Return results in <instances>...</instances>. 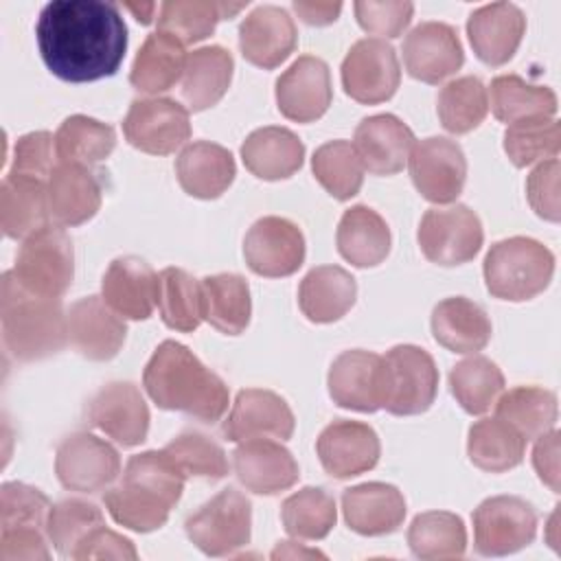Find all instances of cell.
Returning <instances> with one entry per match:
<instances>
[{"instance_id":"1","label":"cell","mask_w":561,"mask_h":561,"mask_svg":"<svg viewBox=\"0 0 561 561\" xmlns=\"http://www.w3.org/2000/svg\"><path fill=\"white\" fill-rule=\"evenodd\" d=\"M46 68L70 83L112 77L127 50V26L114 2L53 0L35 24Z\"/></svg>"},{"instance_id":"2","label":"cell","mask_w":561,"mask_h":561,"mask_svg":"<svg viewBox=\"0 0 561 561\" xmlns=\"http://www.w3.org/2000/svg\"><path fill=\"white\" fill-rule=\"evenodd\" d=\"M142 383L162 410L184 412L202 423H215L228 410V386L175 340H164L145 366Z\"/></svg>"},{"instance_id":"3","label":"cell","mask_w":561,"mask_h":561,"mask_svg":"<svg viewBox=\"0 0 561 561\" xmlns=\"http://www.w3.org/2000/svg\"><path fill=\"white\" fill-rule=\"evenodd\" d=\"M186 476L162 451H142L127 460L121 484L105 491L103 502L116 524L151 533L167 524L171 508L180 502Z\"/></svg>"},{"instance_id":"4","label":"cell","mask_w":561,"mask_h":561,"mask_svg":"<svg viewBox=\"0 0 561 561\" xmlns=\"http://www.w3.org/2000/svg\"><path fill=\"white\" fill-rule=\"evenodd\" d=\"M0 322L7 351L20 362L46 359L68 342V324L59 298H42L26 291L11 270L2 276Z\"/></svg>"},{"instance_id":"5","label":"cell","mask_w":561,"mask_h":561,"mask_svg":"<svg viewBox=\"0 0 561 561\" xmlns=\"http://www.w3.org/2000/svg\"><path fill=\"white\" fill-rule=\"evenodd\" d=\"M554 274V254L537 239L508 237L491 245L484 259L486 289L502 300H530Z\"/></svg>"},{"instance_id":"6","label":"cell","mask_w":561,"mask_h":561,"mask_svg":"<svg viewBox=\"0 0 561 561\" xmlns=\"http://www.w3.org/2000/svg\"><path fill=\"white\" fill-rule=\"evenodd\" d=\"M15 280L42 298H59L75 276V248L59 226H44L28 234L13 265Z\"/></svg>"},{"instance_id":"7","label":"cell","mask_w":561,"mask_h":561,"mask_svg":"<svg viewBox=\"0 0 561 561\" xmlns=\"http://www.w3.org/2000/svg\"><path fill=\"white\" fill-rule=\"evenodd\" d=\"M188 539L208 557H228L250 543L252 504L234 486L221 489L184 522Z\"/></svg>"},{"instance_id":"8","label":"cell","mask_w":561,"mask_h":561,"mask_svg":"<svg viewBox=\"0 0 561 561\" xmlns=\"http://www.w3.org/2000/svg\"><path fill=\"white\" fill-rule=\"evenodd\" d=\"M383 405L390 414L412 416L425 412L438 390V368L427 351L399 344L383 355Z\"/></svg>"},{"instance_id":"9","label":"cell","mask_w":561,"mask_h":561,"mask_svg":"<svg viewBox=\"0 0 561 561\" xmlns=\"http://www.w3.org/2000/svg\"><path fill=\"white\" fill-rule=\"evenodd\" d=\"M537 535V513L517 495L486 497L473 511V546L482 557L513 554Z\"/></svg>"},{"instance_id":"10","label":"cell","mask_w":561,"mask_h":561,"mask_svg":"<svg viewBox=\"0 0 561 561\" xmlns=\"http://www.w3.org/2000/svg\"><path fill=\"white\" fill-rule=\"evenodd\" d=\"M480 217L465 204L425 210L419 226V245L427 261L436 265H462L482 248Z\"/></svg>"},{"instance_id":"11","label":"cell","mask_w":561,"mask_h":561,"mask_svg":"<svg viewBox=\"0 0 561 561\" xmlns=\"http://www.w3.org/2000/svg\"><path fill=\"white\" fill-rule=\"evenodd\" d=\"M55 473L68 491L96 493L118 478L121 456L107 440L90 432H75L57 447Z\"/></svg>"},{"instance_id":"12","label":"cell","mask_w":561,"mask_h":561,"mask_svg":"<svg viewBox=\"0 0 561 561\" xmlns=\"http://www.w3.org/2000/svg\"><path fill=\"white\" fill-rule=\"evenodd\" d=\"M401 81L394 48L381 37L357 39L342 61L344 92L364 105L388 101Z\"/></svg>"},{"instance_id":"13","label":"cell","mask_w":561,"mask_h":561,"mask_svg":"<svg viewBox=\"0 0 561 561\" xmlns=\"http://www.w3.org/2000/svg\"><path fill=\"white\" fill-rule=\"evenodd\" d=\"M123 131L131 147L145 153L167 156L191 136L188 110L167 96L134 99L123 121Z\"/></svg>"},{"instance_id":"14","label":"cell","mask_w":561,"mask_h":561,"mask_svg":"<svg viewBox=\"0 0 561 561\" xmlns=\"http://www.w3.org/2000/svg\"><path fill=\"white\" fill-rule=\"evenodd\" d=\"M410 175L416 191L434 204L454 202L467 180V158L456 140L430 136L414 142L410 151Z\"/></svg>"},{"instance_id":"15","label":"cell","mask_w":561,"mask_h":561,"mask_svg":"<svg viewBox=\"0 0 561 561\" xmlns=\"http://www.w3.org/2000/svg\"><path fill=\"white\" fill-rule=\"evenodd\" d=\"M243 256L259 276H289L305 261V237L294 221L267 215L250 226L243 239Z\"/></svg>"},{"instance_id":"16","label":"cell","mask_w":561,"mask_h":561,"mask_svg":"<svg viewBox=\"0 0 561 561\" xmlns=\"http://www.w3.org/2000/svg\"><path fill=\"white\" fill-rule=\"evenodd\" d=\"M403 64L410 77L423 83H440L460 70L462 44L451 24L421 22L403 39Z\"/></svg>"},{"instance_id":"17","label":"cell","mask_w":561,"mask_h":561,"mask_svg":"<svg viewBox=\"0 0 561 561\" xmlns=\"http://www.w3.org/2000/svg\"><path fill=\"white\" fill-rule=\"evenodd\" d=\"M331 72L324 59L300 55L276 79V103L285 118L296 123L318 121L331 105Z\"/></svg>"},{"instance_id":"18","label":"cell","mask_w":561,"mask_h":561,"mask_svg":"<svg viewBox=\"0 0 561 561\" xmlns=\"http://www.w3.org/2000/svg\"><path fill=\"white\" fill-rule=\"evenodd\" d=\"M318 458L331 478L346 480L373 469L381 445L377 432L362 421L337 419L329 423L316 443Z\"/></svg>"},{"instance_id":"19","label":"cell","mask_w":561,"mask_h":561,"mask_svg":"<svg viewBox=\"0 0 561 561\" xmlns=\"http://www.w3.org/2000/svg\"><path fill=\"white\" fill-rule=\"evenodd\" d=\"M88 419L123 447H136L149 432V408L131 381L103 386L88 405Z\"/></svg>"},{"instance_id":"20","label":"cell","mask_w":561,"mask_h":561,"mask_svg":"<svg viewBox=\"0 0 561 561\" xmlns=\"http://www.w3.org/2000/svg\"><path fill=\"white\" fill-rule=\"evenodd\" d=\"M294 412L280 394L263 388H245L239 390L232 410L221 425V434L234 443L265 436L287 440L294 434Z\"/></svg>"},{"instance_id":"21","label":"cell","mask_w":561,"mask_h":561,"mask_svg":"<svg viewBox=\"0 0 561 561\" xmlns=\"http://www.w3.org/2000/svg\"><path fill=\"white\" fill-rule=\"evenodd\" d=\"M383 357L373 351H344L329 368V394L346 410L377 412L383 405Z\"/></svg>"},{"instance_id":"22","label":"cell","mask_w":561,"mask_h":561,"mask_svg":"<svg viewBox=\"0 0 561 561\" xmlns=\"http://www.w3.org/2000/svg\"><path fill=\"white\" fill-rule=\"evenodd\" d=\"M68 342L92 362H107L118 355L127 327L123 318L99 296H85L66 313Z\"/></svg>"},{"instance_id":"23","label":"cell","mask_w":561,"mask_h":561,"mask_svg":"<svg viewBox=\"0 0 561 561\" xmlns=\"http://www.w3.org/2000/svg\"><path fill=\"white\" fill-rule=\"evenodd\" d=\"M237 480L252 493L274 495L298 482V462L287 447L270 438H248L232 451Z\"/></svg>"},{"instance_id":"24","label":"cell","mask_w":561,"mask_h":561,"mask_svg":"<svg viewBox=\"0 0 561 561\" xmlns=\"http://www.w3.org/2000/svg\"><path fill=\"white\" fill-rule=\"evenodd\" d=\"M296 42L294 18L276 4L256 7L239 26V48L243 57L265 70L280 66L294 53Z\"/></svg>"},{"instance_id":"25","label":"cell","mask_w":561,"mask_h":561,"mask_svg":"<svg viewBox=\"0 0 561 561\" xmlns=\"http://www.w3.org/2000/svg\"><path fill=\"white\" fill-rule=\"evenodd\" d=\"M101 291L121 318L147 320L158 305V274L140 256H118L105 270Z\"/></svg>"},{"instance_id":"26","label":"cell","mask_w":561,"mask_h":561,"mask_svg":"<svg viewBox=\"0 0 561 561\" xmlns=\"http://www.w3.org/2000/svg\"><path fill=\"white\" fill-rule=\"evenodd\" d=\"M526 31V15L513 2H491L476 9L467 20L473 53L489 66L513 59Z\"/></svg>"},{"instance_id":"27","label":"cell","mask_w":561,"mask_h":561,"mask_svg":"<svg viewBox=\"0 0 561 561\" xmlns=\"http://www.w3.org/2000/svg\"><path fill=\"white\" fill-rule=\"evenodd\" d=\"M353 147L373 175H394L410 158L414 134L394 114H375L357 125Z\"/></svg>"},{"instance_id":"28","label":"cell","mask_w":561,"mask_h":561,"mask_svg":"<svg viewBox=\"0 0 561 561\" xmlns=\"http://www.w3.org/2000/svg\"><path fill=\"white\" fill-rule=\"evenodd\" d=\"M48 215L57 226H79L101 208V184L96 175L79 162H57L46 180Z\"/></svg>"},{"instance_id":"29","label":"cell","mask_w":561,"mask_h":561,"mask_svg":"<svg viewBox=\"0 0 561 561\" xmlns=\"http://www.w3.org/2000/svg\"><path fill=\"white\" fill-rule=\"evenodd\" d=\"M342 513L348 528L357 535H390L403 524L405 500L392 484L364 482L342 493Z\"/></svg>"},{"instance_id":"30","label":"cell","mask_w":561,"mask_h":561,"mask_svg":"<svg viewBox=\"0 0 561 561\" xmlns=\"http://www.w3.org/2000/svg\"><path fill=\"white\" fill-rule=\"evenodd\" d=\"M175 175L191 197L215 199L232 184L237 164L226 147L210 140H195L180 151Z\"/></svg>"},{"instance_id":"31","label":"cell","mask_w":561,"mask_h":561,"mask_svg":"<svg viewBox=\"0 0 561 561\" xmlns=\"http://www.w3.org/2000/svg\"><path fill=\"white\" fill-rule=\"evenodd\" d=\"M245 169L261 180H285L294 175L305 160L302 140L287 127L254 129L241 145Z\"/></svg>"},{"instance_id":"32","label":"cell","mask_w":561,"mask_h":561,"mask_svg":"<svg viewBox=\"0 0 561 561\" xmlns=\"http://www.w3.org/2000/svg\"><path fill=\"white\" fill-rule=\"evenodd\" d=\"M432 333L440 346L454 353H476L491 340V320L478 302L451 296L434 307Z\"/></svg>"},{"instance_id":"33","label":"cell","mask_w":561,"mask_h":561,"mask_svg":"<svg viewBox=\"0 0 561 561\" xmlns=\"http://www.w3.org/2000/svg\"><path fill=\"white\" fill-rule=\"evenodd\" d=\"M46 182L28 175L7 173L0 186V226L9 239H26L48 226Z\"/></svg>"},{"instance_id":"34","label":"cell","mask_w":561,"mask_h":561,"mask_svg":"<svg viewBox=\"0 0 561 561\" xmlns=\"http://www.w3.org/2000/svg\"><path fill=\"white\" fill-rule=\"evenodd\" d=\"M337 250L355 267L379 265L390 252V228L370 206L357 204L344 210L337 224Z\"/></svg>"},{"instance_id":"35","label":"cell","mask_w":561,"mask_h":561,"mask_svg":"<svg viewBox=\"0 0 561 561\" xmlns=\"http://www.w3.org/2000/svg\"><path fill=\"white\" fill-rule=\"evenodd\" d=\"M357 296V283L340 265L313 267L300 283L298 305L311 322H335L353 305Z\"/></svg>"},{"instance_id":"36","label":"cell","mask_w":561,"mask_h":561,"mask_svg":"<svg viewBox=\"0 0 561 561\" xmlns=\"http://www.w3.org/2000/svg\"><path fill=\"white\" fill-rule=\"evenodd\" d=\"M234 59L224 46H202L186 55L182 96L193 112L208 110L221 101L232 81Z\"/></svg>"},{"instance_id":"37","label":"cell","mask_w":561,"mask_h":561,"mask_svg":"<svg viewBox=\"0 0 561 561\" xmlns=\"http://www.w3.org/2000/svg\"><path fill=\"white\" fill-rule=\"evenodd\" d=\"M202 283V311L204 320L226 335L245 331L252 313L248 280L239 274H213Z\"/></svg>"},{"instance_id":"38","label":"cell","mask_w":561,"mask_h":561,"mask_svg":"<svg viewBox=\"0 0 561 561\" xmlns=\"http://www.w3.org/2000/svg\"><path fill=\"white\" fill-rule=\"evenodd\" d=\"M184 44L162 31H156L147 35L136 53L129 81L140 92L158 94L178 83V79L184 75Z\"/></svg>"},{"instance_id":"39","label":"cell","mask_w":561,"mask_h":561,"mask_svg":"<svg viewBox=\"0 0 561 561\" xmlns=\"http://www.w3.org/2000/svg\"><path fill=\"white\" fill-rule=\"evenodd\" d=\"M526 438L504 419H480L469 427L467 454L469 460L491 473H502L517 467L524 458Z\"/></svg>"},{"instance_id":"40","label":"cell","mask_w":561,"mask_h":561,"mask_svg":"<svg viewBox=\"0 0 561 561\" xmlns=\"http://www.w3.org/2000/svg\"><path fill=\"white\" fill-rule=\"evenodd\" d=\"M245 2H213V0H169L160 4L158 31L175 37L182 44L206 39L219 20L239 13Z\"/></svg>"},{"instance_id":"41","label":"cell","mask_w":561,"mask_h":561,"mask_svg":"<svg viewBox=\"0 0 561 561\" xmlns=\"http://www.w3.org/2000/svg\"><path fill=\"white\" fill-rule=\"evenodd\" d=\"M408 543L412 554L425 561L458 559L467 550V530L456 513L427 511L412 519Z\"/></svg>"},{"instance_id":"42","label":"cell","mask_w":561,"mask_h":561,"mask_svg":"<svg viewBox=\"0 0 561 561\" xmlns=\"http://www.w3.org/2000/svg\"><path fill=\"white\" fill-rule=\"evenodd\" d=\"M495 416L511 423L526 440L554 427L557 394L539 386H515L495 401Z\"/></svg>"},{"instance_id":"43","label":"cell","mask_w":561,"mask_h":561,"mask_svg":"<svg viewBox=\"0 0 561 561\" xmlns=\"http://www.w3.org/2000/svg\"><path fill=\"white\" fill-rule=\"evenodd\" d=\"M158 311L169 329L191 333L204 320L202 283L180 267L158 274Z\"/></svg>"},{"instance_id":"44","label":"cell","mask_w":561,"mask_h":561,"mask_svg":"<svg viewBox=\"0 0 561 561\" xmlns=\"http://www.w3.org/2000/svg\"><path fill=\"white\" fill-rule=\"evenodd\" d=\"M449 390L469 414H484L504 392V375L495 362L473 355L449 370Z\"/></svg>"},{"instance_id":"45","label":"cell","mask_w":561,"mask_h":561,"mask_svg":"<svg viewBox=\"0 0 561 561\" xmlns=\"http://www.w3.org/2000/svg\"><path fill=\"white\" fill-rule=\"evenodd\" d=\"M491 110L497 121L515 123L530 116H552L557 94L546 85H535L517 75H500L491 81Z\"/></svg>"},{"instance_id":"46","label":"cell","mask_w":561,"mask_h":561,"mask_svg":"<svg viewBox=\"0 0 561 561\" xmlns=\"http://www.w3.org/2000/svg\"><path fill=\"white\" fill-rule=\"evenodd\" d=\"M114 127L83 114L68 116L55 134V149L59 162H79L88 167L105 160L114 151Z\"/></svg>"},{"instance_id":"47","label":"cell","mask_w":561,"mask_h":561,"mask_svg":"<svg viewBox=\"0 0 561 561\" xmlns=\"http://www.w3.org/2000/svg\"><path fill=\"white\" fill-rule=\"evenodd\" d=\"M280 519L296 539H324L337 519L335 500L322 486H305L283 502Z\"/></svg>"},{"instance_id":"48","label":"cell","mask_w":561,"mask_h":561,"mask_svg":"<svg viewBox=\"0 0 561 561\" xmlns=\"http://www.w3.org/2000/svg\"><path fill=\"white\" fill-rule=\"evenodd\" d=\"M311 169L322 188L344 202L359 193L364 182V164L348 140H331L316 149Z\"/></svg>"},{"instance_id":"49","label":"cell","mask_w":561,"mask_h":561,"mask_svg":"<svg viewBox=\"0 0 561 561\" xmlns=\"http://www.w3.org/2000/svg\"><path fill=\"white\" fill-rule=\"evenodd\" d=\"M436 110L447 131L467 134L476 129L489 112L486 88L473 75L458 77L440 88Z\"/></svg>"},{"instance_id":"50","label":"cell","mask_w":561,"mask_h":561,"mask_svg":"<svg viewBox=\"0 0 561 561\" xmlns=\"http://www.w3.org/2000/svg\"><path fill=\"white\" fill-rule=\"evenodd\" d=\"M561 149V127L552 116H530L508 123L504 151L515 167H528L557 158Z\"/></svg>"},{"instance_id":"51","label":"cell","mask_w":561,"mask_h":561,"mask_svg":"<svg viewBox=\"0 0 561 561\" xmlns=\"http://www.w3.org/2000/svg\"><path fill=\"white\" fill-rule=\"evenodd\" d=\"M101 526H105L103 513L94 502L68 497L50 506L46 535L61 557L72 559L75 550Z\"/></svg>"},{"instance_id":"52","label":"cell","mask_w":561,"mask_h":561,"mask_svg":"<svg viewBox=\"0 0 561 561\" xmlns=\"http://www.w3.org/2000/svg\"><path fill=\"white\" fill-rule=\"evenodd\" d=\"M184 476L221 480L228 476V458L219 443L202 432H182L164 447Z\"/></svg>"},{"instance_id":"53","label":"cell","mask_w":561,"mask_h":561,"mask_svg":"<svg viewBox=\"0 0 561 561\" xmlns=\"http://www.w3.org/2000/svg\"><path fill=\"white\" fill-rule=\"evenodd\" d=\"M50 502L48 497L28 484L22 482H4L0 491V526L18 528L33 526L44 528L48 524Z\"/></svg>"},{"instance_id":"54","label":"cell","mask_w":561,"mask_h":561,"mask_svg":"<svg viewBox=\"0 0 561 561\" xmlns=\"http://www.w3.org/2000/svg\"><path fill=\"white\" fill-rule=\"evenodd\" d=\"M55 160H57L55 136L50 131H31L18 138L15 151H13V167L9 173L48 180L53 169L57 167Z\"/></svg>"},{"instance_id":"55","label":"cell","mask_w":561,"mask_h":561,"mask_svg":"<svg viewBox=\"0 0 561 561\" xmlns=\"http://www.w3.org/2000/svg\"><path fill=\"white\" fill-rule=\"evenodd\" d=\"M353 9L364 31L373 35H383V37L401 35L414 13V4L408 0H388V2L359 0L355 2Z\"/></svg>"},{"instance_id":"56","label":"cell","mask_w":561,"mask_h":561,"mask_svg":"<svg viewBox=\"0 0 561 561\" xmlns=\"http://www.w3.org/2000/svg\"><path fill=\"white\" fill-rule=\"evenodd\" d=\"M559 175L561 164L552 158L537 164L526 180V195L533 210L548 221H559Z\"/></svg>"},{"instance_id":"57","label":"cell","mask_w":561,"mask_h":561,"mask_svg":"<svg viewBox=\"0 0 561 561\" xmlns=\"http://www.w3.org/2000/svg\"><path fill=\"white\" fill-rule=\"evenodd\" d=\"M46 530L33 526L0 530V561H48Z\"/></svg>"},{"instance_id":"58","label":"cell","mask_w":561,"mask_h":561,"mask_svg":"<svg viewBox=\"0 0 561 561\" xmlns=\"http://www.w3.org/2000/svg\"><path fill=\"white\" fill-rule=\"evenodd\" d=\"M72 559H138V552L127 537L101 526L75 550Z\"/></svg>"},{"instance_id":"59","label":"cell","mask_w":561,"mask_h":561,"mask_svg":"<svg viewBox=\"0 0 561 561\" xmlns=\"http://www.w3.org/2000/svg\"><path fill=\"white\" fill-rule=\"evenodd\" d=\"M533 465L541 482L559 493V432L554 427L537 436V445L533 449Z\"/></svg>"},{"instance_id":"60","label":"cell","mask_w":561,"mask_h":561,"mask_svg":"<svg viewBox=\"0 0 561 561\" xmlns=\"http://www.w3.org/2000/svg\"><path fill=\"white\" fill-rule=\"evenodd\" d=\"M294 11L298 13V18L307 24H316V26H324L337 20L340 11H342V2H305V0H296L294 2Z\"/></svg>"},{"instance_id":"61","label":"cell","mask_w":561,"mask_h":561,"mask_svg":"<svg viewBox=\"0 0 561 561\" xmlns=\"http://www.w3.org/2000/svg\"><path fill=\"white\" fill-rule=\"evenodd\" d=\"M280 557H324L322 552L318 550H302V548H296L294 541H280L274 552H272V559H280Z\"/></svg>"},{"instance_id":"62","label":"cell","mask_w":561,"mask_h":561,"mask_svg":"<svg viewBox=\"0 0 561 561\" xmlns=\"http://www.w3.org/2000/svg\"><path fill=\"white\" fill-rule=\"evenodd\" d=\"M125 9H129L134 13V18L140 22V24H149L153 20V11H156V4L153 2H127Z\"/></svg>"}]
</instances>
